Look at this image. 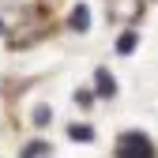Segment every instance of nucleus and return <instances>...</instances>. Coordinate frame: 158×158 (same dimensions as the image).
<instances>
[{
    "label": "nucleus",
    "mask_w": 158,
    "mask_h": 158,
    "mask_svg": "<svg viewBox=\"0 0 158 158\" xmlns=\"http://www.w3.org/2000/svg\"><path fill=\"white\" fill-rule=\"evenodd\" d=\"M68 139L90 143V139H94V128H90V124H68Z\"/></svg>",
    "instance_id": "nucleus-6"
},
{
    "label": "nucleus",
    "mask_w": 158,
    "mask_h": 158,
    "mask_svg": "<svg viewBox=\"0 0 158 158\" xmlns=\"http://www.w3.org/2000/svg\"><path fill=\"white\" fill-rule=\"evenodd\" d=\"M139 15V4H135V0H113V19H135Z\"/></svg>",
    "instance_id": "nucleus-4"
},
{
    "label": "nucleus",
    "mask_w": 158,
    "mask_h": 158,
    "mask_svg": "<svg viewBox=\"0 0 158 158\" xmlns=\"http://www.w3.org/2000/svg\"><path fill=\"white\" fill-rule=\"evenodd\" d=\"M94 90L102 94V98H113L117 94V83H113V72L109 68H98L94 72Z\"/></svg>",
    "instance_id": "nucleus-2"
},
{
    "label": "nucleus",
    "mask_w": 158,
    "mask_h": 158,
    "mask_svg": "<svg viewBox=\"0 0 158 158\" xmlns=\"http://www.w3.org/2000/svg\"><path fill=\"white\" fill-rule=\"evenodd\" d=\"M38 151H42V154H45V143H30V147H27V154H23V158H38Z\"/></svg>",
    "instance_id": "nucleus-8"
},
{
    "label": "nucleus",
    "mask_w": 158,
    "mask_h": 158,
    "mask_svg": "<svg viewBox=\"0 0 158 158\" xmlns=\"http://www.w3.org/2000/svg\"><path fill=\"white\" fill-rule=\"evenodd\" d=\"M72 30H75V34H87V30H90V8H87V4H75V8H72Z\"/></svg>",
    "instance_id": "nucleus-3"
},
{
    "label": "nucleus",
    "mask_w": 158,
    "mask_h": 158,
    "mask_svg": "<svg viewBox=\"0 0 158 158\" xmlns=\"http://www.w3.org/2000/svg\"><path fill=\"white\" fill-rule=\"evenodd\" d=\"M117 158H154V147H151V139L143 132H132V135H121Z\"/></svg>",
    "instance_id": "nucleus-1"
},
{
    "label": "nucleus",
    "mask_w": 158,
    "mask_h": 158,
    "mask_svg": "<svg viewBox=\"0 0 158 158\" xmlns=\"http://www.w3.org/2000/svg\"><path fill=\"white\" fill-rule=\"evenodd\" d=\"M135 45H139V38H135V30H124L121 38H117V53H121V56L135 53Z\"/></svg>",
    "instance_id": "nucleus-5"
},
{
    "label": "nucleus",
    "mask_w": 158,
    "mask_h": 158,
    "mask_svg": "<svg viewBox=\"0 0 158 158\" xmlns=\"http://www.w3.org/2000/svg\"><path fill=\"white\" fill-rule=\"evenodd\" d=\"M34 124H49V106H38L34 109Z\"/></svg>",
    "instance_id": "nucleus-7"
},
{
    "label": "nucleus",
    "mask_w": 158,
    "mask_h": 158,
    "mask_svg": "<svg viewBox=\"0 0 158 158\" xmlns=\"http://www.w3.org/2000/svg\"><path fill=\"white\" fill-rule=\"evenodd\" d=\"M0 30H4V27H0Z\"/></svg>",
    "instance_id": "nucleus-9"
}]
</instances>
